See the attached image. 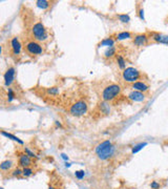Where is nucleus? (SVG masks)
<instances>
[{
  "instance_id": "obj_14",
  "label": "nucleus",
  "mask_w": 168,
  "mask_h": 189,
  "mask_svg": "<svg viewBox=\"0 0 168 189\" xmlns=\"http://www.w3.org/2000/svg\"><path fill=\"white\" fill-rule=\"evenodd\" d=\"M14 166V162L12 161V160H5V161L1 162L0 163V171H9Z\"/></svg>"
},
{
  "instance_id": "obj_23",
  "label": "nucleus",
  "mask_w": 168,
  "mask_h": 189,
  "mask_svg": "<svg viewBox=\"0 0 168 189\" xmlns=\"http://www.w3.org/2000/svg\"><path fill=\"white\" fill-rule=\"evenodd\" d=\"M24 153H25L26 156H28L31 159H39V157H38L35 152H33L31 149H28V147H24Z\"/></svg>"
},
{
  "instance_id": "obj_7",
  "label": "nucleus",
  "mask_w": 168,
  "mask_h": 189,
  "mask_svg": "<svg viewBox=\"0 0 168 189\" xmlns=\"http://www.w3.org/2000/svg\"><path fill=\"white\" fill-rule=\"evenodd\" d=\"M15 74H16V69H15V67L11 66L7 69V72H5L4 76H3L5 86L9 87V86L13 84V82H14V80H15Z\"/></svg>"
},
{
  "instance_id": "obj_27",
  "label": "nucleus",
  "mask_w": 168,
  "mask_h": 189,
  "mask_svg": "<svg viewBox=\"0 0 168 189\" xmlns=\"http://www.w3.org/2000/svg\"><path fill=\"white\" fill-rule=\"evenodd\" d=\"M118 17H119V19L122 21L123 23H127V22H129V21H130V18H129V16H128V15H126V14L119 15Z\"/></svg>"
},
{
  "instance_id": "obj_34",
  "label": "nucleus",
  "mask_w": 168,
  "mask_h": 189,
  "mask_svg": "<svg viewBox=\"0 0 168 189\" xmlns=\"http://www.w3.org/2000/svg\"><path fill=\"white\" fill-rule=\"evenodd\" d=\"M49 189H56V188H55V187H53V186H49Z\"/></svg>"
},
{
  "instance_id": "obj_6",
  "label": "nucleus",
  "mask_w": 168,
  "mask_h": 189,
  "mask_svg": "<svg viewBox=\"0 0 168 189\" xmlns=\"http://www.w3.org/2000/svg\"><path fill=\"white\" fill-rule=\"evenodd\" d=\"M25 51L28 52L30 55L38 56L41 55L43 53V49L40 43H38L37 41H30L26 43L25 45Z\"/></svg>"
},
{
  "instance_id": "obj_16",
  "label": "nucleus",
  "mask_w": 168,
  "mask_h": 189,
  "mask_svg": "<svg viewBox=\"0 0 168 189\" xmlns=\"http://www.w3.org/2000/svg\"><path fill=\"white\" fill-rule=\"evenodd\" d=\"M113 44H115V40L113 38H105V39L100 42L99 46H108V47H111V46H113Z\"/></svg>"
},
{
  "instance_id": "obj_4",
  "label": "nucleus",
  "mask_w": 168,
  "mask_h": 189,
  "mask_svg": "<svg viewBox=\"0 0 168 189\" xmlns=\"http://www.w3.org/2000/svg\"><path fill=\"white\" fill-rule=\"evenodd\" d=\"M141 77L140 71H138L135 67H126L122 73V78L125 82L128 83H135L137 82V80H139Z\"/></svg>"
},
{
  "instance_id": "obj_33",
  "label": "nucleus",
  "mask_w": 168,
  "mask_h": 189,
  "mask_svg": "<svg viewBox=\"0 0 168 189\" xmlns=\"http://www.w3.org/2000/svg\"><path fill=\"white\" fill-rule=\"evenodd\" d=\"M56 125H58V126H60V127H61V123H60V122H58V121H56Z\"/></svg>"
},
{
  "instance_id": "obj_19",
  "label": "nucleus",
  "mask_w": 168,
  "mask_h": 189,
  "mask_svg": "<svg viewBox=\"0 0 168 189\" xmlns=\"http://www.w3.org/2000/svg\"><path fill=\"white\" fill-rule=\"evenodd\" d=\"M35 172V170L32 167H25V168H22V177L23 178H28L31 175H33Z\"/></svg>"
},
{
  "instance_id": "obj_17",
  "label": "nucleus",
  "mask_w": 168,
  "mask_h": 189,
  "mask_svg": "<svg viewBox=\"0 0 168 189\" xmlns=\"http://www.w3.org/2000/svg\"><path fill=\"white\" fill-rule=\"evenodd\" d=\"M116 53H117V49H116L115 46H111V47H108V49H106L105 53H104V56L106 58H111L115 55H117Z\"/></svg>"
},
{
  "instance_id": "obj_8",
  "label": "nucleus",
  "mask_w": 168,
  "mask_h": 189,
  "mask_svg": "<svg viewBox=\"0 0 168 189\" xmlns=\"http://www.w3.org/2000/svg\"><path fill=\"white\" fill-rule=\"evenodd\" d=\"M11 47L12 51H13V54L15 56H18L19 54L21 53V49H22V44H21L20 40H19L18 37H13L11 40Z\"/></svg>"
},
{
  "instance_id": "obj_24",
  "label": "nucleus",
  "mask_w": 168,
  "mask_h": 189,
  "mask_svg": "<svg viewBox=\"0 0 168 189\" xmlns=\"http://www.w3.org/2000/svg\"><path fill=\"white\" fill-rule=\"evenodd\" d=\"M100 108H101V111L103 113H109V106L107 105V104L105 103V102H102L101 104H100Z\"/></svg>"
},
{
  "instance_id": "obj_30",
  "label": "nucleus",
  "mask_w": 168,
  "mask_h": 189,
  "mask_svg": "<svg viewBox=\"0 0 168 189\" xmlns=\"http://www.w3.org/2000/svg\"><path fill=\"white\" fill-rule=\"evenodd\" d=\"M150 187H151V189H160V184L156 182V181H153V182L150 184Z\"/></svg>"
},
{
  "instance_id": "obj_28",
  "label": "nucleus",
  "mask_w": 168,
  "mask_h": 189,
  "mask_svg": "<svg viewBox=\"0 0 168 189\" xmlns=\"http://www.w3.org/2000/svg\"><path fill=\"white\" fill-rule=\"evenodd\" d=\"M75 175H76V178L78 180H82L84 178V175H85V172H84V170H78L75 172Z\"/></svg>"
},
{
  "instance_id": "obj_21",
  "label": "nucleus",
  "mask_w": 168,
  "mask_h": 189,
  "mask_svg": "<svg viewBox=\"0 0 168 189\" xmlns=\"http://www.w3.org/2000/svg\"><path fill=\"white\" fill-rule=\"evenodd\" d=\"M131 38V34L129 32H121L117 35V40H126Z\"/></svg>"
},
{
  "instance_id": "obj_20",
  "label": "nucleus",
  "mask_w": 168,
  "mask_h": 189,
  "mask_svg": "<svg viewBox=\"0 0 168 189\" xmlns=\"http://www.w3.org/2000/svg\"><path fill=\"white\" fill-rule=\"evenodd\" d=\"M117 62L120 68H122V69L126 68V61H125V59L121 55H117Z\"/></svg>"
},
{
  "instance_id": "obj_15",
  "label": "nucleus",
  "mask_w": 168,
  "mask_h": 189,
  "mask_svg": "<svg viewBox=\"0 0 168 189\" xmlns=\"http://www.w3.org/2000/svg\"><path fill=\"white\" fill-rule=\"evenodd\" d=\"M0 134H2V136L7 137V138L11 139V140L16 141V142H18L19 144H23V141H22V140H20V139H19L18 137H16V136H14V134H9V132H4V130H1V132H0Z\"/></svg>"
},
{
  "instance_id": "obj_25",
  "label": "nucleus",
  "mask_w": 168,
  "mask_h": 189,
  "mask_svg": "<svg viewBox=\"0 0 168 189\" xmlns=\"http://www.w3.org/2000/svg\"><path fill=\"white\" fill-rule=\"evenodd\" d=\"M11 175H12V177H14V178H19V177H21V175H22V169L15 168L14 170L11 172Z\"/></svg>"
},
{
  "instance_id": "obj_2",
  "label": "nucleus",
  "mask_w": 168,
  "mask_h": 189,
  "mask_svg": "<svg viewBox=\"0 0 168 189\" xmlns=\"http://www.w3.org/2000/svg\"><path fill=\"white\" fill-rule=\"evenodd\" d=\"M32 34L37 41L43 42L49 39V33H47V30L45 28L42 22L35 23L32 28Z\"/></svg>"
},
{
  "instance_id": "obj_13",
  "label": "nucleus",
  "mask_w": 168,
  "mask_h": 189,
  "mask_svg": "<svg viewBox=\"0 0 168 189\" xmlns=\"http://www.w3.org/2000/svg\"><path fill=\"white\" fill-rule=\"evenodd\" d=\"M132 88H134L135 90H138V92H148V89H149V86H148L147 84L144 83V82L137 81V82L132 83Z\"/></svg>"
},
{
  "instance_id": "obj_22",
  "label": "nucleus",
  "mask_w": 168,
  "mask_h": 189,
  "mask_svg": "<svg viewBox=\"0 0 168 189\" xmlns=\"http://www.w3.org/2000/svg\"><path fill=\"white\" fill-rule=\"evenodd\" d=\"M146 145H147V143H146V142H144V143L137 144V145H135L134 147H132V150H131V152H132V153H137V152H139L141 149H143V148L145 147Z\"/></svg>"
},
{
  "instance_id": "obj_10",
  "label": "nucleus",
  "mask_w": 168,
  "mask_h": 189,
  "mask_svg": "<svg viewBox=\"0 0 168 189\" xmlns=\"http://www.w3.org/2000/svg\"><path fill=\"white\" fill-rule=\"evenodd\" d=\"M19 166L22 167V168H25V167H31L33 165V161L28 156H26L25 153H20L19 155V160H18Z\"/></svg>"
},
{
  "instance_id": "obj_26",
  "label": "nucleus",
  "mask_w": 168,
  "mask_h": 189,
  "mask_svg": "<svg viewBox=\"0 0 168 189\" xmlns=\"http://www.w3.org/2000/svg\"><path fill=\"white\" fill-rule=\"evenodd\" d=\"M14 99H15L14 90L12 89L11 87H9V89H7V100H9V102H12Z\"/></svg>"
},
{
  "instance_id": "obj_31",
  "label": "nucleus",
  "mask_w": 168,
  "mask_h": 189,
  "mask_svg": "<svg viewBox=\"0 0 168 189\" xmlns=\"http://www.w3.org/2000/svg\"><path fill=\"white\" fill-rule=\"evenodd\" d=\"M139 15H140V18L142 19L143 21L145 20V18H144V11H143V9H140V11H139Z\"/></svg>"
},
{
  "instance_id": "obj_36",
  "label": "nucleus",
  "mask_w": 168,
  "mask_h": 189,
  "mask_svg": "<svg viewBox=\"0 0 168 189\" xmlns=\"http://www.w3.org/2000/svg\"><path fill=\"white\" fill-rule=\"evenodd\" d=\"M0 189H3V187H0Z\"/></svg>"
},
{
  "instance_id": "obj_35",
  "label": "nucleus",
  "mask_w": 168,
  "mask_h": 189,
  "mask_svg": "<svg viewBox=\"0 0 168 189\" xmlns=\"http://www.w3.org/2000/svg\"><path fill=\"white\" fill-rule=\"evenodd\" d=\"M1 52H2V46H0V54H1Z\"/></svg>"
},
{
  "instance_id": "obj_32",
  "label": "nucleus",
  "mask_w": 168,
  "mask_h": 189,
  "mask_svg": "<svg viewBox=\"0 0 168 189\" xmlns=\"http://www.w3.org/2000/svg\"><path fill=\"white\" fill-rule=\"evenodd\" d=\"M61 157H62V159H63V160H65V161H66V160H68V158H67L66 156L64 155V153H62V155H61Z\"/></svg>"
},
{
  "instance_id": "obj_11",
  "label": "nucleus",
  "mask_w": 168,
  "mask_h": 189,
  "mask_svg": "<svg viewBox=\"0 0 168 189\" xmlns=\"http://www.w3.org/2000/svg\"><path fill=\"white\" fill-rule=\"evenodd\" d=\"M149 41V37L146 34H138L135 36L134 38V43L138 46L146 45Z\"/></svg>"
},
{
  "instance_id": "obj_18",
  "label": "nucleus",
  "mask_w": 168,
  "mask_h": 189,
  "mask_svg": "<svg viewBox=\"0 0 168 189\" xmlns=\"http://www.w3.org/2000/svg\"><path fill=\"white\" fill-rule=\"evenodd\" d=\"M36 5L42 9H46L49 7L51 3L49 1H46V0H38V1H36Z\"/></svg>"
},
{
  "instance_id": "obj_37",
  "label": "nucleus",
  "mask_w": 168,
  "mask_h": 189,
  "mask_svg": "<svg viewBox=\"0 0 168 189\" xmlns=\"http://www.w3.org/2000/svg\"><path fill=\"white\" fill-rule=\"evenodd\" d=\"M167 22H168V19H167Z\"/></svg>"
},
{
  "instance_id": "obj_1",
  "label": "nucleus",
  "mask_w": 168,
  "mask_h": 189,
  "mask_svg": "<svg viewBox=\"0 0 168 189\" xmlns=\"http://www.w3.org/2000/svg\"><path fill=\"white\" fill-rule=\"evenodd\" d=\"M116 148L111 141H104L96 148V153L101 160H107L115 155Z\"/></svg>"
},
{
  "instance_id": "obj_5",
  "label": "nucleus",
  "mask_w": 168,
  "mask_h": 189,
  "mask_svg": "<svg viewBox=\"0 0 168 189\" xmlns=\"http://www.w3.org/2000/svg\"><path fill=\"white\" fill-rule=\"evenodd\" d=\"M87 108V103L85 101H83V100H80V101H77L76 103L71 105V107L69 108V113L71 116L80 117V116H83L84 113H86Z\"/></svg>"
},
{
  "instance_id": "obj_12",
  "label": "nucleus",
  "mask_w": 168,
  "mask_h": 189,
  "mask_svg": "<svg viewBox=\"0 0 168 189\" xmlns=\"http://www.w3.org/2000/svg\"><path fill=\"white\" fill-rule=\"evenodd\" d=\"M128 99L131 100V101L135 102H142L145 100V96L144 94L141 92H138V90H132L128 94Z\"/></svg>"
},
{
  "instance_id": "obj_29",
  "label": "nucleus",
  "mask_w": 168,
  "mask_h": 189,
  "mask_svg": "<svg viewBox=\"0 0 168 189\" xmlns=\"http://www.w3.org/2000/svg\"><path fill=\"white\" fill-rule=\"evenodd\" d=\"M47 94H59V89H58V87H51L47 89Z\"/></svg>"
},
{
  "instance_id": "obj_3",
  "label": "nucleus",
  "mask_w": 168,
  "mask_h": 189,
  "mask_svg": "<svg viewBox=\"0 0 168 189\" xmlns=\"http://www.w3.org/2000/svg\"><path fill=\"white\" fill-rule=\"evenodd\" d=\"M121 92V86L119 84H109L102 92V99L103 101H111L117 98Z\"/></svg>"
},
{
  "instance_id": "obj_9",
  "label": "nucleus",
  "mask_w": 168,
  "mask_h": 189,
  "mask_svg": "<svg viewBox=\"0 0 168 189\" xmlns=\"http://www.w3.org/2000/svg\"><path fill=\"white\" fill-rule=\"evenodd\" d=\"M150 38L152 41L157 43L168 44V35L160 34V33H150Z\"/></svg>"
}]
</instances>
